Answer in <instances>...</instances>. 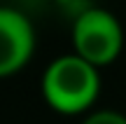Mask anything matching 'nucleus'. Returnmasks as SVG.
Returning <instances> with one entry per match:
<instances>
[{"mask_svg": "<svg viewBox=\"0 0 126 124\" xmlns=\"http://www.w3.org/2000/svg\"><path fill=\"white\" fill-rule=\"evenodd\" d=\"M100 94V73L77 54L54 59L42 73V96L61 115H82L91 110Z\"/></svg>", "mask_w": 126, "mask_h": 124, "instance_id": "obj_1", "label": "nucleus"}, {"mask_svg": "<svg viewBox=\"0 0 126 124\" xmlns=\"http://www.w3.org/2000/svg\"><path fill=\"white\" fill-rule=\"evenodd\" d=\"M124 49L122 21L110 9L86 7L72 21V54L84 59L94 68L110 66Z\"/></svg>", "mask_w": 126, "mask_h": 124, "instance_id": "obj_2", "label": "nucleus"}, {"mask_svg": "<svg viewBox=\"0 0 126 124\" xmlns=\"http://www.w3.org/2000/svg\"><path fill=\"white\" fill-rule=\"evenodd\" d=\"M35 54V28L14 7H0V77L19 73Z\"/></svg>", "mask_w": 126, "mask_h": 124, "instance_id": "obj_3", "label": "nucleus"}, {"mask_svg": "<svg viewBox=\"0 0 126 124\" xmlns=\"http://www.w3.org/2000/svg\"><path fill=\"white\" fill-rule=\"evenodd\" d=\"M82 124H126V115L117 110H96L86 115Z\"/></svg>", "mask_w": 126, "mask_h": 124, "instance_id": "obj_4", "label": "nucleus"}]
</instances>
